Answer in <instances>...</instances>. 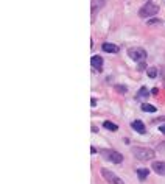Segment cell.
I'll return each mask as SVG.
<instances>
[{
  "instance_id": "cell-1",
  "label": "cell",
  "mask_w": 165,
  "mask_h": 184,
  "mask_svg": "<svg viewBox=\"0 0 165 184\" xmlns=\"http://www.w3.org/2000/svg\"><path fill=\"white\" fill-rule=\"evenodd\" d=\"M131 153L139 161H149V159H154V156H156L154 150H151L148 147H132L131 148Z\"/></svg>"
},
{
  "instance_id": "cell-2",
  "label": "cell",
  "mask_w": 165,
  "mask_h": 184,
  "mask_svg": "<svg viewBox=\"0 0 165 184\" xmlns=\"http://www.w3.org/2000/svg\"><path fill=\"white\" fill-rule=\"evenodd\" d=\"M100 154L104 159H108V161H111L114 164H120L123 161V154L118 153V151H115V150H111V148H101L100 150Z\"/></svg>"
},
{
  "instance_id": "cell-3",
  "label": "cell",
  "mask_w": 165,
  "mask_h": 184,
  "mask_svg": "<svg viewBox=\"0 0 165 184\" xmlns=\"http://www.w3.org/2000/svg\"><path fill=\"white\" fill-rule=\"evenodd\" d=\"M159 13V7L154 5V3H145L140 10H139V16L142 19H148V17H153L154 14Z\"/></svg>"
},
{
  "instance_id": "cell-4",
  "label": "cell",
  "mask_w": 165,
  "mask_h": 184,
  "mask_svg": "<svg viewBox=\"0 0 165 184\" xmlns=\"http://www.w3.org/2000/svg\"><path fill=\"white\" fill-rule=\"evenodd\" d=\"M128 56L135 62H142V61L146 59V50L142 48V47H132V48L128 50Z\"/></svg>"
},
{
  "instance_id": "cell-5",
  "label": "cell",
  "mask_w": 165,
  "mask_h": 184,
  "mask_svg": "<svg viewBox=\"0 0 165 184\" xmlns=\"http://www.w3.org/2000/svg\"><path fill=\"white\" fill-rule=\"evenodd\" d=\"M101 175H103V178H104L108 182H111V184H125L121 178H118L114 172H111V170H108V168H103V170H101Z\"/></svg>"
},
{
  "instance_id": "cell-6",
  "label": "cell",
  "mask_w": 165,
  "mask_h": 184,
  "mask_svg": "<svg viewBox=\"0 0 165 184\" xmlns=\"http://www.w3.org/2000/svg\"><path fill=\"white\" fill-rule=\"evenodd\" d=\"M153 170H154L157 175L165 176V162H163V161H154V162H153Z\"/></svg>"
},
{
  "instance_id": "cell-7",
  "label": "cell",
  "mask_w": 165,
  "mask_h": 184,
  "mask_svg": "<svg viewBox=\"0 0 165 184\" xmlns=\"http://www.w3.org/2000/svg\"><path fill=\"white\" fill-rule=\"evenodd\" d=\"M90 64H92V67H94L95 70H101V66H103V58H101L100 55H95V56H92V58H90Z\"/></svg>"
},
{
  "instance_id": "cell-8",
  "label": "cell",
  "mask_w": 165,
  "mask_h": 184,
  "mask_svg": "<svg viewBox=\"0 0 165 184\" xmlns=\"http://www.w3.org/2000/svg\"><path fill=\"white\" fill-rule=\"evenodd\" d=\"M131 126H132V130L137 131L139 134H145V133H146V128H145L143 122H140V120H134V122L131 123Z\"/></svg>"
},
{
  "instance_id": "cell-9",
  "label": "cell",
  "mask_w": 165,
  "mask_h": 184,
  "mask_svg": "<svg viewBox=\"0 0 165 184\" xmlns=\"http://www.w3.org/2000/svg\"><path fill=\"white\" fill-rule=\"evenodd\" d=\"M103 50L106 53H117L118 52V47L115 44H111V42H104L103 44Z\"/></svg>"
},
{
  "instance_id": "cell-10",
  "label": "cell",
  "mask_w": 165,
  "mask_h": 184,
  "mask_svg": "<svg viewBox=\"0 0 165 184\" xmlns=\"http://www.w3.org/2000/svg\"><path fill=\"white\" fill-rule=\"evenodd\" d=\"M103 126H104L106 130H109V131H112V133H115V131H118V125H117V123H112V122H109V120H106V122L103 123Z\"/></svg>"
},
{
  "instance_id": "cell-11",
  "label": "cell",
  "mask_w": 165,
  "mask_h": 184,
  "mask_svg": "<svg viewBox=\"0 0 165 184\" xmlns=\"http://www.w3.org/2000/svg\"><path fill=\"white\" fill-rule=\"evenodd\" d=\"M106 5V0H92V10H98V8H103Z\"/></svg>"
},
{
  "instance_id": "cell-12",
  "label": "cell",
  "mask_w": 165,
  "mask_h": 184,
  "mask_svg": "<svg viewBox=\"0 0 165 184\" xmlns=\"http://www.w3.org/2000/svg\"><path fill=\"white\" fill-rule=\"evenodd\" d=\"M137 175H139V178L143 181V179H146V176L149 175V168H137Z\"/></svg>"
},
{
  "instance_id": "cell-13",
  "label": "cell",
  "mask_w": 165,
  "mask_h": 184,
  "mask_svg": "<svg viewBox=\"0 0 165 184\" xmlns=\"http://www.w3.org/2000/svg\"><path fill=\"white\" fill-rule=\"evenodd\" d=\"M142 111H145V113H156V108H154L153 105L143 103V105H142Z\"/></svg>"
},
{
  "instance_id": "cell-14",
  "label": "cell",
  "mask_w": 165,
  "mask_h": 184,
  "mask_svg": "<svg viewBox=\"0 0 165 184\" xmlns=\"http://www.w3.org/2000/svg\"><path fill=\"white\" fill-rule=\"evenodd\" d=\"M146 73H148L149 78H156V76H157V69H156V67H148V69H146Z\"/></svg>"
},
{
  "instance_id": "cell-15",
  "label": "cell",
  "mask_w": 165,
  "mask_h": 184,
  "mask_svg": "<svg viewBox=\"0 0 165 184\" xmlns=\"http://www.w3.org/2000/svg\"><path fill=\"white\" fill-rule=\"evenodd\" d=\"M115 90L118 92V94H126V92H128V87L123 86V84H115Z\"/></svg>"
},
{
  "instance_id": "cell-16",
  "label": "cell",
  "mask_w": 165,
  "mask_h": 184,
  "mask_svg": "<svg viewBox=\"0 0 165 184\" xmlns=\"http://www.w3.org/2000/svg\"><path fill=\"white\" fill-rule=\"evenodd\" d=\"M148 95H149V90H148L146 87H142V89L139 90V94H137L139 99H142V97H148Z\"/></svg>"
},
{
  "instance_id": "cell-17",
  "label": "cell",
  "mask_w": 165,
  "mask_h": 184,
  "mask_svg": "<svg viewBox=\"0 0 165 184\" xmlns=\"http://www.w3.org/2000/svg\"><path fill=\"white\" fill-rule=\"evenodd\" d=\"M145 67H146V64L142 61V62H139V67H137V70H139V72H143V70H145Z\"/></svg>"
},
{
  "instance_id": "cell-18",
  "label": "cell",
  "mask_w": 165,
  "mask_h": 184,
  "mask_svg": "<svg viewBox=\"0 0 165 184\" xmlns=\"http://www.w3.org/2000/svg\"><path fill=\"white\" fill-rule=\"evenodd\" d=\"M151 24H160V19H149L148 25H151Z\"/></svg>"
},
{
  "instance_id": "cell-19",
  "label": "cell",
  "mask_w": 165,
  "mask_h": 184,
  "mask_svg": "<svg viewBox=\"0 0 165 184\" xmlns=\"http://www.w3.org/2000/svg\"><path fill=\"white\" fill-rule=\"evenodd\" d=\"M159 130H160V133H162V134H165V123H163V125H160V126H159Z\"/></svg>"
},
{
  "instance_id": "cell-20",
  "label": "cell",
  "mask_w": 165,
  "mask_h": 184,
  "mask_svg": "<svg viewBox=\"0 0 165 184\" xmlns=\"http://www.w3.org/2000/svg\"><path fill=\"white\" fill-rule=\"evenodd\" d=\"M90 103H92V106H97V99H92Z\"/></svg>"
}]
</instances>
